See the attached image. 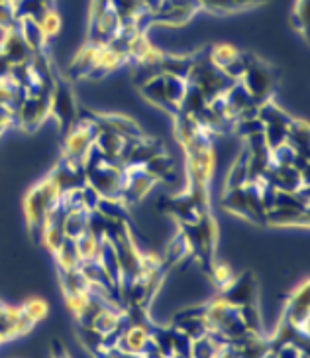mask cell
Returning a JSON list of instances; mask_svg holds the SVG:
<instances>
[{
	"instance_id": "cell-26",
	"label": "cell",
	"mask_w": 310,
	"mask_h": 358,
	"mask_svg": "<svg viewBox=\"0 0 310 358\" xmlns=\"http://www.w3.org/2000/svg\"><path fill=\"white\" fill-rule=\"evenodd\" d=\"M52 358H71L67 348L63 347L59 341H53L52 343Z\"/></svg>"
},
{
	"instance_id": "cell-17",
	"label": "cell",
	"mask_w": 310,
	"mask_h": 358,
	"mask_svg": "<svg viewBox=\"0 0 310 358\" xmlns=\"http://www.w3.org/2000/svg\"><path fill=\"white\" fill-rule=\"evenodd\" d=\"M18 30H20L22 38L26 40V43L30 45V50L34 53L47 52V38L42 32L40 24L34 20V18H20L18 20Z\"/></svg>"
},
{
	"instance_id": "cell-14",
	"label": "cell",
	"mask_w": 310,
	"mask_h": 358,
	"mask_svg": "<svg viewBox=\"0 0 310 358\" xmlns=\"http://www.w3.org/2000/svg\"><path fill=\"white\" fill-rule=\"evenodd\" d=\"M91 118L103 130H110V132H116L120 136L124 138H144L145 132L140 128V124L135 122L132 116L126 115H96V113H89Z\"/></svg>"
},
{
	"instance_id": "cell-15",
	"label": "cell",
	"mask_w": 310,
	"mask_h": 358,
	"mask_svg": "<svg viewBox=\"0 0 310 358\" xmlns=\"http://www.w3.org/2000/svg\"><path fill=\"white\" fill-rule=\"evenodd\" d=\"M263 224H277V227H307L309 213L302 207H283L275 205L263 215Z\"/></svg>"
},
{
	"instance_id": "cell-7",
	"label": "cell",
	"mask_w": 310,
	"mask_h": 358,
	"mask_svg": "<svg viewBox=\"0 0 310 358\" xmlns=\"http://www.w3.org/2000/svg\"><path fill=\"white\" fill-rule=\"evenodd\" d=\"M279 325L293 329L299 337H309V280H302L285 303Z\"/></svg>"
},
{
	"instance_id": "cell-1",
	"label": "cell",
	"mask_w": 310,
	"mask_h": 358,
	"mask_svg": "<svg viewBox=\"0 0 310 358\" xmlns=\"http://www.w3.org/2000/svg\"><path fill=\"white\" fill-rule=\"evenodd\" d=\"M61 195V185L57 183L53 171H50L45 178L40 179L36 185H31L30 191L26 193V197H24V215H26L28 231H30L36 243H40L43 221L47 217V213L57 205Z\"/></svg>"
},
{
	"instance_id": "cell-29",
	"label": "cell",
	"mask_w": 310,
	"mask_h": 358,
	"mask_svg": "<svg viewBox=\"0 0 310 358\" xmlns=\"http://www.w3.org/2000/svg\"><path fill=\"white\" fill-rule=\"evenodd\" d=\"M0 2H2V0H0Z\"/></svg>"
},
{
	"instance_id": "cell-9",
	"label": "cell",
	"mask_w": 310,
	"mask_h": 358,
	"mask_svg": "<svg viewBox=\"0 0 310 358\" xmlns=\"http://www.w3.org/2000/svg\"><path fill=\"white\" fill-rule=\"evenodd\" d=\"M152 343H154V338H152L149 327L138 321L132 325H126L110 343V347L124 357L142 358L152 348Z\"/></svg>"
},
{
	"instance_id": "cell-16",
	"label": "cell",
	"mask_w": 310,
	"mask_h": 358,
	"mask_svg": "<svg viewBox=\"0 0 310 358\" xmlns=\"http://www.w3.org/2000/svg\"><path fill=\"white\" fill-rule=\"evenodd\" d=\"M103 238L104 234L96 232L91 227L89 231L83 232L79 238H75V248L79 254V260L83 262H96L98 256H101V248H103Z\"/></svg>"
},
{
	"instance_id": "cell-6",
	"label": "cell",
	"mask_w": 310,
	"mask_h": 358,
	"mask_svg": "<svg viewBox=\"0 0 310 358\" xmlns=\"http://www.w3.org/2000/svg\"><path fill=\"white\" fill-rule=\"evenodd\" d=\"M50 116L55 118L57 128L61 134H67L73 124L79 118V108H77V99L75 91L69 81V77L53 65V85H52V110Z\"/></svg>"
},
{
	"instance_id": "cell-4",
	"label": "cell",
	"mask_w": 310,
	"mask_h": 358,
	"mask_svg": "<svg viewBox=\"0 0 310 358\" xmlns=\"http://www.w3.org/2000/svg\"><path fill=\"white\" fill-rule=\"evenodd\" d=\"M96 159L89 158L84 166V183L103 201H118L124 187V166L118 162L104 159L96 154H91Z\"/></svg>"
},
{
	"instance_id": "cell-24",
	"label": "cell",
	"mask_w": 310,
	"mask_h": 358,
	"mask_svg": "<svg viewBox=\"0 0 310 358\" xmlns=\"http://www.w3.org/2000/svg\"><path fill=\"white\" fill-rule=\"evenodd\" d=\"M18 24L16 12H14V0H2L0 2V30L6 32Z\"/></svg>"
},
{
	"instance_id": "cell-25",
	"label": "cell",
	"mask_w": 310,
	"mask_h": 358,
	"mask_svg": "<svg viewBox=\"0 0 310 358\" xmlns=\"http://www.w3.org/2000/svg\"><path fill=\"white\" fill-rule=\"evenodd\" d=\"M273 358H307V355L295 343H285L277 350H273Z\"/></svg>"
},
{
	"instance_id": "cell-27",
	"label": "cell",
	"mask_w": 310,
	"mask_h": 358,
	"mask_svg": "<svg viewBox=\"0 0 310 358\" xmlns=\"http://www.w3.org/2000/svg\"><path fill=\"white\" fill-rule=\"evenodd\" d=\"M10 69H12V65L4 59V55L0 53V81L2 79H6L8 75H10Z\"/></svg>"
},
{
	"instance_id": "cell-8",
	"label": "cell",
	"mask_w": 310,
	"mask_h": 358,
	"mask_svg": "<svg viewBox=\"0 0 310 358\" xmlns=\"http://www.w3.org/2000/svg\"><path fill=\"white\" fill-rule=\"evenodd\" d=\"M124 169V187L120 193V205L128 209L144 199L157 185L159 179L155 178L154 173H149L144 166H126Z\"/></svg>"
},
{
	"instance_id": "cell-18",
	"label": "cell",
	"mask_w": 310,
	"mask_h": 358,
	"mask_svg": "<svg viewBox=\"0 0 310 358\" xmlns=\"http://www.w3.org/2000/svg\"><path fill=\"white\" fill-rule=\"evenodd\" d=\"M246 181H248V152L244 150L242 154H238V158L234 159V164L228 169L226 179H224V193L244 187Z\"/></svg>"
},
{
	"instance_id": "cell-10",
	"label": "cell",
	"mask_w": 310,
	"mask_h": 358,
	"mask_svg": "<svg viewBox=\"0 0 310 358\" xmlns=\"http://www.w3.org/2000/svg\"><path fill=\"white\" fill-rule=\"evenodd\" d=\"M52 110V91L43 95H26L16 108V127L34 132L50 118Z\"/></svg>"
},
{
	"instance_id": "cell-21",
	"label": "cell",
	"mask_w": 310,
	"mask_h": 358,
	"mask_svg": "<svg viewBox=\"0 0 310 358\" xmlns=\"http://www.w3.org/2000/svg\"><path fill=\"white\" fill-rule=\"evenodd\" d=\"M309 4L310 0H295V6H293V10H290V24H293V28H295L300 36H304V38H309Z\"/></svg>"
},
{
	"instance_id": "cell-22",
	"label": "cell",
	"mask_w": 310,
	"mask_h": 358,
	"mask_svg": "<svg viewBox=\"0 0 310 358\" xmlns=\"http://www.w3.org/2000/svg\"><path fill=\"white\" fill-rule=\"evenodd\" d=\"M20 307L22 311L26 313V317H28L30 321H34L36 325L50 315V306H47V301H43L42 297H30V299H26Z\"/></svg>"
},
{
	"instance_id": "cell-5",
	"label": "cell",
	"mask_w": 310,
	"mask_h": 358,
	"mask_svg": "<svg viewBox=\"0 0 310 358\" xmlns=\"http://www.w3.org/2000/svg\"><path fill=\"white\" fill-rule=\"evenodd\" d=\"M98 132H101V127L91 118V115L79 116L71 130L63 134L65 136L63 138V162L84 168L93 154L94 140L98 136Z\"/></svg>"
},
{
	"instance_id": "cell-3",
	"label": "cell",
	"mask_w": 310,
	"mask_h": 358,
	"mask_svg": "<svg viewBox=\"0 0 310 358\" xmlns=\"http://www.w3.org/2000/svg\"><path fill=\"white\" fill-rule=\"evenodd\" d=\"M238 81L244 85L253 103L259 106L265 101H271L281 81V71L279 67L261 59L256 53L248 52L244 53V73Z\"/></svg>"
},
{
	"instance_id": "cell-2",
	"label": "cell",
	"mask_w": 310,
	"mask_h": 358,
	"mask_svg": "<svg viewBox=\"0 0 310 358\" xmlns=\"http://www.w3.org/2000/svg\"><path fill=\"white\" fill-rule=\"evenodd\" d=\"M135 87L152 105L159 106L167 115L175 116L179 115L183 99H185L186 77L173 73H155Z\"/></svg>"
},
{
	"instance_id": "cell-23",
	"label": "cell",
	"mask_w": 310,
	"mask_h": 358,
	"mask_svg": "<svg viewBox=\"0 0 310 358\" xmlns=\"http://www.w3.org/2000/svg\"><path fill=\"white\" fill-rule=\"evenodd\" d=\"M36 22L40 24V28H42V32L45 34L47 40H52L53 36H57L59 30H61V18H59V14L55 12L53 6H50Z\"/></svg>"
},
{
	"instance_id": "cell-19",
	"label": "cell",
	"mask_w": 310,
	"mask_h": 358,
	"mask_svg": "<svg viewBox=\"0 0 310 358\" xmlns=\"http://www.w3.org/2000/svg\"><path fill=\"white\" fill-rule=\"evenodd\" d=\"M53 256H55V264H57L59 272H77L81 268V260H79L77 248H75V241H71V238H65L61 246L53 252Z\"/></svg>"
},
{
	"instance_id": "cell-28",
	"label": "cell",
	"mask_w": 310,
	"mask_h": 358,
	"mask_svg": "<svg viewBox=\"0 0 310 358\" xmlns=\"http://www.w3.org/2000/svg\"><path fill=\"white\" fill-rule=\"evenodd\" d=\"M2 309H4V303H2V301H0V311H2Z\"/></svg>"
},
{
	"instance_id": "cell-12",
	"label": "cell",
	"mask_w": 310,
	"mask_h": 358,
	"mask_svg": "<svg viewBox=\"0 0 310 358\" xmlns=\"http://www.w3.org/2000/svg\"><path fill=\"white\" fill-rule=\"evenodd\" d=\"M34 327L36 323L26 317L20 306H4V309L0 311V345L28 335Z\"/></svg>"
},
{
	"instance_id": "cell-11",
	"label": "cell",
	"mask_w": 310,
	"mask_h": 358,
	"mask_svg": "<svg viewBox=\"0 0 310 358\" xmlns=\"http://www.w3.org/2000/svg\"><path fill=\"white\" fill-rule=\"evenodd\" d=\"M208 59L216 69L226 73L230 79L238 81L244 73V52L230 43H214L208 45Z\"/></svg>"
},
{
	"instance_id": "cell-13",
	"label": "cell",
	"mask_w": 310,
	"mask_h": 358,
	"mask_svg": "<svg viewBox=\"0 0 310 358\" xmlns=\"http://www.w3.org/2000/svg\"><path fill=\"white\" fill-rule=\"evenodd\" d=\"M0 53L4 55V59L12 67L28 64L31 59L34 52L30 50V45L26 43V40L22 38L20 30H18V24L4 32V38L0 40Z\"/></svg>"
},
{
	"instance_id": "cell-20",
	"label": "cell",
	"mask_w": 310,
	"mask_h": 358,
	"mask_svg": "<svg viewBox=\"0 0 310 358\" xmlns=\"http://www.w3.org/2000/svg\"><path fill=\"white\" fill-rule=\"evenodd\" d=\"M207 270H208V274H210L212 284H214V287H216L220 294H222V292H226L228 287L234 284V280H236V274L232 272V268H230L226 262L214 260V262L208 266Z\"/></svg>"
}]
</instances>
